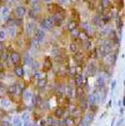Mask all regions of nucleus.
I'll return each instance as SVG.
<instances>
[{"label":"nucleus","mask_w":125,"mask_h":126,"mask_svg":"<svg viewBox=\"0 0 125 126\" xmlns=\"http://www.w3.org/2000/svg\"><path fill=\"white\" fill-rule=\"evenodd\" d=\"M13 14H14V17H15L16 20H21L23 17L25 16V14H26V9H25L24 5H18V6L14 9Z\"/></svg>","instance_id":"nucleus-1"},{"label":"nucleus","mask_w":125,"mask_h":126,"mask_svg":"<svg viewBox=\"0 0 125 126\" xmlns=\"http://www.w3.org/2000/svg\"><path fill=\"white\" fill-rule=\"evenodd\" d=\"M10 61L13 65L16 66H20V61H21V55L18 51H11L10 52Z\"/></svg>","instance_id":"nucleus-2"},{"label":"nucleus","mask_w":125,"mask_h":126,"mask_svg":"<svg viewBox=\"0 0 125 126\" xmlns=\"http://www.w3.org/2000/svg\"><path fill=\"white\" fill-rule=\"evenodd\" d=\"M41 26L44 29H48V30H51L53 28H54L55 21H54V19H53V16H49V17H46V19H44L41 21Z\"/></svg>","instance_id":"nucleus-3"},{"label":"nucleus","mask_w":125,"mask_h":126,"mask_svg":"<svg viewBox=\"0 0 125 126\" xmlns=\"http://www.w3.org/2000/svg\"><path fill=\"white\" fill-rule=\"evenodd\" d=\"M93 119H94V114L93 112L86 114L84 117H81V121L79 122V126H89L90 122L93 121Z\"/></svg>","instance_id":"nucleus-4"},{"label":"nucleus","mask_w":125,"mask_h":126,"mask_svg":"<svg viewBox=\"0 0 125 126\" xmlns=\"http://www.w3.org/2000/svg\"><path fill=\"white\" fill-rule=\"evenodd\" d=\"M44 38H45V32H44L43 30H38V31H36V34H35V36H34V40H33L34 45L36 46L38 44L43 43Z\"/></svg>","instance_id":"nucleus-5"},{"label":"nucleus","mask_w":125,"mask_h":126,"mask_svg":"<svg viewBox=\"0 0 125 126\" xmlns=\"http://www.w3.org/2000/svg\"><path fill=\"white\" fill-rule=\"evenodd\" d=\"M64 17H65L64 13H60V11H58V13H55L54 15H53V19H54V21H55V26H60L61 25Z\"/></svg>","instance_id":"nucleus-6"},{"label":"nucleus","mask_w":125,"mask_h":126,"mask_svg":"<svg viewBox=\"0 0 125 126\" xmlns=\"http://www.w3.org/2000/svg\"><path fill=\"white\" fill-rule=\"evenodd\" d=\"M65 114H66V109H65V107H63V106H58L56 109L54 110V116H55L56 119L64 117Z\"/></svg>","instance_id":"nucleus-7"},{"label":"nucleus","mask_w":125,"mask_h":126,"mask_svg":"<svg viewBox=\"0 0 125 126\" xmlns=\"http://www.w3.org/2000/svg\"><path fill=\"white\" fill-rule=\"evenodd\" d=\"M36 25H35L34 23H29L26 25V34L30 35V36H35V34H36Z\"/></svg>","instance_id":"nucleus-8"},{"label":"nucleus","mask_w":125,"mask_h":126,"mask_svg":"<svg viewBox=\"0 0 125 126\" xmlns=\"http://www.w3.org/2000/svg\"><path fill=\"white\" fill-rule=\"evenodd\" d=\"M61 125L63 126H75L76 125V121L73 116H66L63 121H61Z\"/></svg>","instance_id":"nucleus-9"},{"label":"nucleus","mask_w":125,"mask_h":126,"mask_svg":"<svg viewBox=\"0 0 125 126\" xmlns=\"http://www.w3.org/2000/svg\"><path fill=\"white\" fill-rule=\"evenodd\" d=\"M74 80H75V85H76V87H83V85H84L85 81H86V79L83 78L81 73H80V74H76V75L74 76Z\"/></svg>","instance_id":"nucleus-10"},{"label":"nucleus","mask_w":125,"mask_h":126,"mask_svg":"<svg viewBox=\"0 0 125 126\" xmlns=\"http://www.w3.org/2000/svg\"><path fill=\"white\" fill-rule=\"evenodd\" d=\"M88 107H89V100H88V97L79 99V109L81 111H85V110H88Z\"/></svg>","instance_id":"nucleus-11"},{"label":"nucleus","mask_w":125,"mask_h":126,"mask_svg":"<svg viewBox=\"0 0 125 126\" xmlns=\"http://www.w3.org/2000/svg\"><path fill=\"white\" fill-rule=\"evenodd\" d=\"M51 67H53V61H51V59H50L49 56H46V58L44 59V64H43V71H44V73H46V71H49Z\"/></svg>","instance_id":"nucleus-12"},{"label":"nucleus","mask_w":125,"mask_h":126,"mask_svg":"<svg viewBox=\"0 0 125 126\" xmlns=\"http://www.w3.org/2000/svg\"><path fill=\"white\" fill-rule=\"evenodd\" d=\"M79 43L83 44L80 40H75V41H73V43H70V46H69V47H70V51L73 52V54H76V52H78V49H79V46H80Z\"/></svg>","instance_id":"nucleus-13"},{"label":"nucleus","mask_w":125,"mask_h":126,"mask_svg":"<svg viewBox=\"0 0 125 126\" xmlns=\"http://www.w3.org/2000/svg\"><path fill=\"white\" fill-rule=\"evenodd\" d=\"M81 28H83V31L84 32H86L89 36H90V35L94 32V30H93V26L90 25V24H88V23H84L83 25H81Z\"/></svg>","instance_id":"nucleus-14"},{"label":"nucleus","mask_w":125,"mask_h":126,"mask_svg":"<svg viewBox=\"0 0 125 126\" xmlns=\"http://www.w3.org/2000/svg\"><path fill=\"white\" fill-rule=\"evenodd\" d=\"M95 74H96V65L94 63L89 64L88 65V75L89 76H94Z\"/></svg>","instance_id":"nucleus-15"},{"label":"nucleus","mask_w":125,"mask_h":126,"mask_svg":"<svg viewBox=\"0 0 125 126\" xmlns=\"http://www.w3.org/2000/svg\"><path fill=\"white\" fill-rule=\"evenodd\" d=\"M100 4V8H101V10L104 11V10H108L110 6H111V1H109V0H101V1L99 3Z\"/></svg>","instance_id":"nucleus-16"},{"label":"nucleus","mask_w":125,"mask_h":126,"mask_svg":"<svg viewBox=\"0 0 125 126\" xmlns=\"http://www.w3.org/2000/svg\"><path fill=\"white\" fill-rule=\"evenodd\" d=\"M0 15L3 16V19L8 20L9 16H10V9H9L8 6H3V8H1V14H0Z\"/></svg>","instance_id":"nucleus-17"},{"label":"nucleus","mask_w":125,"mask_h":126,"mask_svg":"<svg viewBox=\"0 0 125 126\" xmlns=\"http://www.w3.org/2000/svg\"><path fill=\"white\" fill-rule=\"evenodd\" d=\"M96 85H98L96 89H99V90L105 89V78H104L103 75H100V76L98 78V82H96Z\"/></svg>","instance_id":"nucleus-18"},{"label":"nucleus","mask_w":125,"mask_h":126,"mask_svg":"<svg viewBox=\"0 0 125 126\" xmlns=\"http://www.w3.org/2000/svg\"><path fill=\"white\" fill-rule=\"evenodd\" d=\"M14 74L18 78H23L24 76V69H23V66H16L14 69Z\"/></svg>","instance_id":"nucleus-19"},{"label":"nucleus","mask_w":125,"mask_h":126,"mask_svg":"<svg viewBox=\"0 0 125 126\" xmlns=\"http://www.w3.org/2000/svg\"><path fill=\"white\" fill-rule=\"evenodd\" d=\"M74 60L78 63V64H80V63H83V60H84V54L83 52H76V54H74Z\"/></svg>","instance_id":"nucleus-20"},{"label":"nucleus","mask_w":125,"mask_h":126,"mask_svg":"<svg viewBox=\"0 0 125 126\" xmlns=\"http://www.w3.org/2000/svg\"><path fill=\"white\" fill-rule=\"evenodd\" d=\"M78 23L75 21V20H71V21H69L68 23V30H70V31H74L75 29H78V25H76Z\"/></svg>","instance_id":"nucleus-21"},{"label":"nucleus","mask_w":125,"mask_h":126,"mask_svg":"<svg viewBox=\"0 0 125 126\" xmlns=\"http://www.w3.org/2000/svg\"><path fill=\"white\" fill-rule=\"evenodd\" d=\"M76 95H78V99L85 97V89L84 87H76Z\"/></svg>","instance_id":"nucleus-22"},{"label":"nucleus","mask_w":125,"mask_h":126,"mask_svg":"<svg viewBox=\"0 0 125 126\" xmlns=\"http://www.w3.org/2000/svg\"><path fill=\"white\" fill-rule=\"evenodd\" d=\"M48 10L54 15L55 13H58V5H55V4H49L48 5Z\"/></svg>","instance_id":"nucleus-23"},{"label":"nucleus","mask_w":125,"mask_h":126,"mask_svg":"<svg viewBox=\"0 0 125 126\" xmlns=\"http://www.w3.org/2000/svg\"><path fill=\"white\" fill-rule=\"evenodd\" d=\"M80 32H81V30H79V29H75L74 31H71V36H73V39H74V40H79Z\"/></svg>","instance_id":"nucleus-24"},{"label":"nucleus","mask_w":125,"mask_h":126,"mask_svg":"<svg viewBox=\"0 0 125 126\" xmlns=\"http://www.w3.org/2000/svg\"><path fill=\"white\" fill-rule=\"evenodd\" d=\"M13 125L14 126H23L24 125V121L21 120V117H15L14 121H13Z\"/></svg>","instance_id":"nucleus-25"},{"label":"nucleus","mask_w":125,"mask_h":126,"mask_svg":"<svg viewBox=\"0 0 125 126\" xmlns=\"http://www.w3.org/2000/svg\"><path fill=\"white\" fill-rule=\"evenodd\" d=\"M10 60V54H8L6 51H4V52H1L0 54V61H5V60Z\"/></svg>","instance_id":"nucleus-26"},{"label":"nucleus","mask_w":125,"mask_h":126,"mask_svg":"<svg viewBox=\"0 0 125 126\" xmlns=\"http://www.w3.org/2000/svg\"><path fill=\"white\" fill-rule=\"evenodd\" d=\"M46 84H48V79H46V78H44V79H41V80L38 81V86H39L40 89H44V87L46 86Z\"/></svg>","instance_id":"nucleus-27"},{"label":"nucleus","mask_w":125,"mask_h":126,"mask_svg":"<svg viewBox=\"0 0 125 126\" xmlns=\"http://www.w3.org/2000/svg\"><path fill=\"white\" fill-rule=\"evenodd\" d=\"M6 94H8V89H6L3 84H0V96L3 97V96H5Z\"/></svg>","instance_id":"nucleus-28"},{"label":"nucleus","mask_w":125,"mask_h":126,"mask_svg":"<svg viewBox=\"0 0 125 126\" xmlns=\"http://www.w3.org/2000/svg\"><path fill=\"white\" fill-rule=\"evenodd\" d=\"M81 114H83V111L79 109V107H78V109H75L73 112H71V115H73V117L75 119V117H80L81 116Z\"/></svg>","instance_id":"nucleus-29"},{"label":"nucleus","mask_w":125,"mask_h":126,"mask_svg":"<svg viewBox=\"0 0 125 126\" xmlns=\"http://www.w3.org/2000/svg\"><path fill=\"white\" fill-rule=\"evenodd\" d=\"M5 39H6V31L4 29H0V43H4Z\"/></svg>","instance_id":"nucleus-30"},{"label":"nucleus","mask_w":125,"mask_h":126,"mask_svg":"<svg viewBox=\"0 0 125 126\" xmlns=\"http://www.w3.org/2000/svg\"><path fill=\"white\" fill-rule=\"evenodd\" d=\"M8 31L10 34V36H16V28L15 26H9L8 28Z\"/></svg>","instance_id":"nucleus-31"},{"label":"nucleus","mask_w":125,"mask_h":126,"mask_svg":"<svg viewBox=\"0 0 125 126\" xmlns=\"http://www.w3.org/2000/svg\"><path fill=\"white\" fill-rule=\"evenodd\" d=\"M83 44H84V47H85L86 50H90V49H91V40H90V39L85 40Z\"/></svg>","instance_id":"nucleus-32"},{"label":"nucleus","mask_w":125,"mask_h":126,"mask_svg":"<svg viewBox=\"0 0 125 126\" xmlns=\"http://www.w3.org/2000/svg\"><path fill=\"white\" fill-rule=\"evenodd\" d=\"M23 99H24L25 101H29V100H31V99H33V95H31V93H29V91H25V93H24V96H23Z\"/></svg>","instance_id":"nucleus-33"},{"label":"nucleus","mask_w":125,"mask_h":126,"mask_svg":"<svg viewBox=\"0 0 125 126\" xmlns=\"http://www.w3.org/2000/svg\"><path fill=\"white\" fill-rule=\"evenodd\" d=\"M48 125H49L48 117H44V119H40L39 120V126H48Z\"/></svg>","instance_id":"nucleus-34"},{"label":"nucleus","mask_w":125,"mask_h":126,"mask_svg":"<svg viewBox=\"0 0 125 126\" xmlns=\"http://www.w3.org/2000/svg\"><path fill=\"white\" fill-rule=\"evenodd\" d=\"M35 78H36L38 81H39V80H41V79H44V78H46V76L44 75V73H39V71H36V73H35Z\"/></svg>","instance_id":"nucleus-35"},{"label":"nucleus","mask_w":125,"mask_h":126,"mask_svg":"<svg viewBox=\"0 0 125 126\" xmlns=\"http://www.w3.org/2000/svg\"><path fill=\"white\" fill-rule=\"evenodd\" d=\"M36 14H38V13H35L33 9L29 10V17H31V19H35V17H36Z\"/></svg>","instance_id":"nucleus-36"},{"label":"nucleus","mask_w":125,"mask_h":126,"mask_svg":"<svg viewBox=\"0 0 125 126\" xmlns=\"http://www.w3.org/2000/svg\"><path fill=\"white\" fill-rule=\"evenodd\" d=\"M21 120H23L24 122L29 121V114H28V112H24V114L21 115Z\"/></svg>","instance_id":"nucleus-37"},{"label":"nucleus","mask_w":125,"mask_h":126,"mask_svg":"<svg viewBox=\"0 0 125 126\" xmlns=\"http://www.w3.org/2000/svg\"><path fill=\"white\" fill-rule=\"evenodd\" d=\"M1 125H3V126H10L11 124H10V120H8V119H3V120H1Z\"/></svg>","instance_id":"nucleus-38"},{"label":"nucleus","mask_w":125,"mask_h":126,"mask_svg":"<svg viewBox=\"0 0 125 126\" xmlns=\"http://www.w3.org/2000/svg\"><path fill=\"white\" fill-rule=\"evenodd\" d=\"M5 51V45L4 43H0V52H4Z\"/></svg>","instance_id":"nucleus-39"},{"label":"nucleus","mask_w":125,"mask_h":126,"mask_svg":"<svg viewBox=\"0 0 125 126\" xmlns=\"http://www.w3.org/2000/svg\"><path fill=\"white\" fill-rule=\"evenodd\" d=\"M115 86H116V81L114 80V81L111 82V91H114V89H115Z\"/></svg>","instance_id":"nucleus-40"},{"label":"nucleus","mask_w":125,"mask_h":126,"mask_svg":"<svg viewBox=\"0 0 125 126\" xmlns=\"http://www.w3.org/2000/svg\"><path fill=\"white\" fill-rule=\"evenodd\" d=\"M88 4H89V8H90V9H94V4H95L94 1H89Z\"/></svg>","instance_id":"nucleus-41"},{"label":"nucleus","mask_w":125,"mask_h":126,"mask_svg":"<svg viewBox=\"0 0 125 126\" xmlns=\"http://www.w3.org/2000/svg\"><path fill=\"white\" fill-rule=\"evenodd\" d=\"M24 126H34L30 121H26V122H24Z\"/></svg>","instance_id":"nucleus-42"},{"label":"nucleus","mask_w":125,"mask_h":126,"mask_svg":"<svg viewBox=\"0 0 125 126\" xmlns=\"http://www.w3.org/2000/svg\"><path fill=\"white\" fill-rule=\"evenodd\" d=\"M38 67V63H34V65H33V69L35 70V69H36Z\"/></svg>","instance_id":"nucleus-43"},{"label":"nucleus","mask_w":125,"mask_h":126,"mask_svg":"<svg viewBox=\"0 0 125 126\" xmlns=\"http://www.w3.org/2000/svg\"><path fill=\"white\" fill-rule=\"evenodd\" d=\"M123 106H125V97L123 99Z\"/></svg>","instance_id":"nucleus-44"},{"label":"nucleus","mask_w":125,"mask_h":126,"mask_svg":"<svg viewBox=\"0 0 125 126\" xmlns=\"http://www.w3.org/2000/svg\"><path fill=\"white\" fill-rule=\"evenodd\" d=\"M3 69V65H1V63H0V70H1Z\"/></svg>","instance_id":"nucleus-45"},{"label":"nucleus","mask_w":125,"mask_h":126,"mask_svg":"<svg viewBox=\"0 0 125 126\" xmlns=\"http://www.w3.org/2000/svg\"><path fill=\"white\" fill-rule=\"evenodd\" d=\"M0 14H1V8H0Z\"/></svg>","instance_id":"nucleus-46"},{"label":"nucleus","mask_w":125,"mask_h":126,"mask_svg":"<svg viewBox=\"0 0 125 126\" xmlns=\"http://www.w3.org/2000/svg\"><path fill=\"white\" fill-rule=\"evenodd\" d=\"M35 126H39V125H35Z\"/></svg>","instance_id":"nucleus-47"}]
</instances>
